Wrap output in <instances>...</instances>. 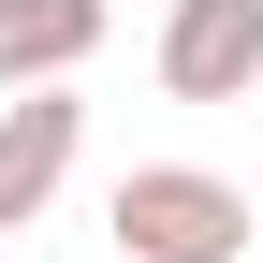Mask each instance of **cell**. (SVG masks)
Returning <instances> with one entry per match:
<instances>
[{
	"label": "cell",
	"instance_id": "obj_1",
	"mask_svg": "<svg viewBox=\"0 0 263 263\" xmlns=\"http://www.w3.org/2000/svg\"><path fill=\"white\" fill-rule=\"evenodd\" d=\"M103 234H117V263H249V190L205 161H132Z\"/></svg>",
	"mask_w": 263,
	"mask_h": 263
},
{
	"label": "cell",
	"instance_id": "obj_2",
	"mask_svg": "<svg viewBox=\"0 0 263 263\" xmlns=\"http://www.w3.org/2000/svg\"><path fill=\"white\" fill-rule=\"evenodd\" d=\"M161 88L176 103H249L263 88V0H176L161 15Z\"/></svg>",
	"mask_w": 263,
	"mask_h": 263
},
{
	"label": "cell",
	"instance_id": "obj_3",
	"mask_svg": "<svg viewBox=\"0 0 263 263\" xmlns=\"http://www.w3.org/2000/svg\"><path fill=\"white\" fill-rule=\"evenodd\" d=\"M73 132H88V103H59V88H15V103H0V234L59 205V176H73Z\"/></svg>",
	"mask_w": 263,
	"mask_h": 263
},
{
	"label": "cell",
	"instance_id": "obj_4",
	"mask_svg": "<svg viewBox=\"0 0 263 263\" xmlns=\"http://www.w3.org/2000/svg\"><path fill=\"white\" fill-rule=\"evenodd\" d=\"M103 44V0H0V88H59Z\"/></svg>",
	"mask_w": 263,
	"mask_h": 263
}]
</instances>
